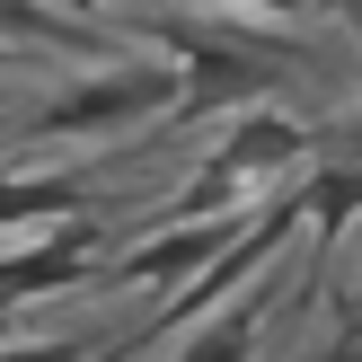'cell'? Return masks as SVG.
<instances>
[{"label": "cell", "instance_id": "obj_1", "mask_svg": "<svg viewBox=\"0 0 362 362\" xmlns=\"http://www.w3.org/2000/svg\"><path fill=\"white\" fill-rule=\"evenodd\" d=\"M159 106H177V62L133 53V62H106L98 80H80V88H62V98H45V106H35V141H106V133L151 124Z\"/></svg>", "mask_w": 362, "mask_h": 362}, {"label": "cell", "instance_id": "obj_2", "mask_svg": "<svg viewBox=\"0 0 362 362\" xmlns=\"http://www.w3.org/2000/svg\"><path fill=\"white\" fill-rule=\"evenodd\" d=\"M159 45L177 53V115H221V106H257L265 88L283 80L274 53L257 45H230V35H204V27H159Z\"/></svg>", "mask_w": 362, "mask_h": 362}, {"label": "cell", "instance_id": "obj_3", "mask_svg": "<svg viewBox=\"0 0 362 362\" xmlns=\"http://www.w3.org/2000/svg\"><path fill=\"white\" fill-rule=\"evenodd\" d=\"M265 204H247V212H177L168 230H151V239L133 247V257H115V283L124 292H159V283H194L212 257H221L230 239H239L247 221H257Z\"/></svg>", "mask_w": 362, "mask_h": 362}, {"label": "cell", "instance_id": "obj_4", "mask_svg": "<svg viewBox=\"0 0 362 362\" xmlns=\"http://www.w3.org/2000/svg\"><path fill=\"white\" fill-rule=\"evenodd\" d=\"M88 265H98V221H88V212H62V221H45L35 247H0V310L71 292Z\"/></svg>", "mask_w": 362, "mask_h": 362}, {"label": "cell", "instance_id": "obj_5", "mask_svg": "<svg viewBox=\"0 0 362 362\" xmlns=\"http://www.w3.org/2000/svg\"><path fill=\"white\" fill-rule=\"evenodd\" d=\"M265 318H274V300H265V292H230V300H221V310H212V318H204V327H194L168 362H257Z\"/></svg>", "mask_w": 362, "mask_h": 362}, {"label": "cell", "instance_id": "obj_6", "mask_svg": "<svg viewBox=\"0 0 362 362\" xmlns=\"http://www.w3.org/2000/svg\"><path fill=\"white\" fill-rule=\"evenodd\" d=\"M62 212H88V186H80V177L0 168V230H27V221H62Z\"/></svg>", "mask_w": 362, "mask_h": 362}, {"label": "cell", "instance_id": "obj_7", "mask_svg": "<svg viewBox=\"0 0 362 362\" xmlns=\"http://www.w3.org/2000/svg\"><path fill=\"white\" fill-rule=\"evenodd\" d=\"M292 204H300V230L336 239V230L362 212V159L354 168H318V177H292Z\"/></svg>", "mask_w": 362, "mask_h": 362}, {"label": "cell", "instance_id": "obj_8", "mask_svg": "<svg viewBox=\"0 0 362 362\" xmlns=\"http://www.w3.org/2000/svg\"><path fill=\"white\" fill-rule=\"evenodd\" d=\"M0 362H88V336H45V345H0Z\"/></svg>", "mask_w": 362, "mask_h": 362}, {"label": "cell", "instance_id": "obj_9", "mask_svg": "<svg viewBox=\"0 0 362 362\" xmlns=\"http://www.w3.org/2000/svg\"><path fill=\"white\" fill-rule=\"evenodd\" d=\"M230 9H247V18H274V27H292V18H310V0H230Z\"/></svg>", "mask_w": 362, "mask_h": 362}, {"label": "cell", "instance_id": "obj_10", "mask_svg": "<svg viewBox=\"0 0 362 362\" xmlns=\"http://www.w3.org/2000/svg\"><path fill=\"white\" fill-rule=\"evenodd\" d=\"M327 362H362V310L336 327V345H327Z\"/></svg>", "mask_w": 362, "mask_h": 362}, {"label": "cell", "instance_id": "obj_11", "mask_svg": "<svg viewBox=\"0 0 362 362\" xmlns=\"http://www.w3.org/2000/svg\"><path fill=\"white\" fill-rule=\"evenodd\" d=\"M18 62H27V53H18V45H0V71H18Z\"/></svg>", "mask_w": 362, "mask_h": 362}]
</instances>
